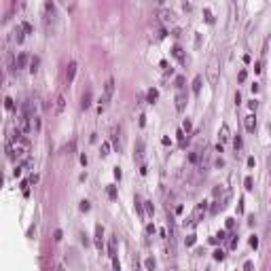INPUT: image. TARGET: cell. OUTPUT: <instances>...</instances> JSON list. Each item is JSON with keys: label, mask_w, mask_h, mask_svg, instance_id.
<instances>
[{"label": "cell", "mask_w": 271, "mask_h": 271, "mask_svg": "<svg viewBox=\"0 0 271 271\" xmlns=\"http://www.w3.org/2000/svg\"><path fill=\"white\" fill-rule=\"evenodd\" d=\"M112 91H115V81H112V79H108V81H106V87H104V97H102V104H100V112L108 106V102H110V97H112Z\"/></svg>", "instance_id": "1"}, {"label": "cell", "mask_w": 271, "mask_h": 271, "mask_svg": "<svg viewBox=\"0 0 271 271\" xmlns=\"http://www.w3.org/2000/svg\"><path fill=\"white\" fill-rule=\"evenodd\" d=\"M76 61H70L68 64V70H66V83H72L74 81V76H76Z\"/></svg>", "instance_id": "2"}, {"label": "cell", "mask_w": 271, "mask_h": 271, "mask_svg": "<svg viewBox=\"0 0 271 271\" xmlns=\"http://www.w3.org/2000/svg\"><path fill=\"white\" fill-rule=\"evenodd\" d=\"M102 237H104V229H102V227L97 224V227H95V248H97V250H102V248H104V242H102Z\"/></svg>", "instance_id": "3"}, {"label": "cell", "mask_w": 271, "mask_h": 271, "mask_svg": "<svg viewBox=\"0 0 271 271\" xmlns=\"http://www.w3.org/2000/svg\"><path fill=\"white\" fill-rule=\"evenodd\" d=\"M244 125H246V131L252 133V131L256 129V117H254V115H248V117L244 119Z\"/></svg>", "instance_id": "4"}, {"label": "cell", "mask_w": 271, "mask_h": 271, "mask_svg": "<svg viewBox=\"0 0 271 271\" xmlns=\"http://www.w3.org/2000/svg\"><path fill=\"white\" fill-rule=\"evenodd\" d=\"M203 214H206V201L197 203V208H195V214H193V223H197V220H199Z\"/></svg>", "instance_id": "5"}, {"label": "cell", "mask_w": 271, "mask_h": 271, "mask_svg": "<svg viewBox=\"0 0 271 271\" xmlns=\"http://www.w3.org/2000/svg\"><path fill=\"white\" fill-rule=\"evenodd\" d=\"M218 136H220V144H223V142H227L229 138H231V131H229V125H227V123H223V125H220Z\"/></svg>", "instance_id": "6"}, {"label": "cell", "mask_w": 271, "mask_h": 271, "mask_svg": "<svg viewBox=\"0 0 271 271\" xmlns=\"http://www.w3.org/2000/svg\"><path fill=\"white\" fill-rule=\"evenodd\" d=\"M184 106H187V95H184V93H178L176 95V108L182 112V110H184Z\"/></svg>", "instance_id": "7"}, {"label": "cell", "mask_w": 271, "mask_h": 271, "mask_svg": "<svg viewBox=\"0 0 271 271\" xmlns=\"http://www.w3.org/2000/svg\"><path fill=\"white\" fill-rule=\"evenodd\" d=\"M30 61H32V57H28L25 53H19V57H17V68H25Z\"/></svg>", "instance_id": "8"}, {"label": "cell", "mask_w": 271, "mask_h": 271, "mask_svg": "<svg viewBox=\"0 0 271 271\" xmlns=\"http://www.w3.org/2000/svg\"><path fill=\"white\" fill-rule=\"evenodd\" d=\"M108 254H110V259L117 256V239L115 237H110V242H108Z\"/></svg>", "instance_id": "9"}, {"label": "cell", "mask_w": 271, "mask_h": 271, "mask_svg": "<svg viewBox=\"0 0 271 271\" xmlns=\"http://www.w3.org/2000/svg\"><path fill=\"white\" fill-rule=\"evenodd\" d=\"M64 106H66V100H64V95L59 93L55 97V112H64Z\"/></svg>", "instance_id": "10"}, {"label": "cell", "mask_w": 271, "mask_h": 271, "mask_svg": "<svg viewBox=\"0 0 271 271\" xmlns=\"http://www.w3.org/2000/svg\"><path fill=\"white\" fill-rule=\"evenodd\" d=\"M172 55H174V57H176L178 61H182V64H184V53H182V49L178 47V45H176L174 49H172Z\"/></svg>", "instance_id": "11"}, {"label": "cell", "mask_w": 271, "mask_h": 271, "mask_svg": "<svg viewBox=\"0 0 271 271\" xmlns=\"http://www.w3.org/2000/svg\"><path fill=\"white\" fill-rule=\"evenodd\" d=\"M157 97H159V91H157V89H148V93H146V100H148L151 104H155V102H157Z\"/></svg>", "instance_id": "12"}, {"label": "cell", "mask_w": 271, "mask_h": 271, "mask_svg": "<svg viewBox=\"0 0 271 271\" xmlns=\"http://www.w3.org/2000/svg\"><path fill=\"white\" fill-rule=\"evenodd\" d=\"M201 91V76H195V81H193V93L197 95Z\"/></svg>", "instance_id": "13"}, {"label": "cell", "mask_w": 271, "mask_h": 271, "mask_svg": "<svg viewBox=\"0 0 271 271\" xmlns=\"http://www.w3.org/2000/svg\"><path fill=\"white\" fill-rule=\"evenodd\" d=\"M24 28H21V25H19V28H17V30H15V40H17V43H24Z\"/></svg>", "instance_id": "14"}, {"label": "cell", "mask_w": 271, "mask_h": 271, "mask_svg": "<svg viewBox=\"0 0 271 271\" xmlns=\"http://www.w3.org/2000/svg\"><path fill=\"white\" fill-rule=\"evenodd\" d=\"M142 157H144V142H138V153H136V159L142 161Z\"/></svg>", "instance_id": "15"}, {"label": "cell", "mask_w": 271, "mask_h": 271, "mask_svg": "<svg viewBox=\"0 0 271 271\" xmlns=\"http://www.w3.org/2000/svg\"><path fill=\"white\" fill-rule=\"evenodd\" d=\"M89 104H91V93L87 91V93L83 95V102H81V106H83V108H87V106H89Z\"/></svg>", "instance_id": "16"}, {"label": "cell", "mask_w": 271, "mask_h": 271, "mask_svg": "<svg viewBox=\"0 0 271 271\" xmlns=\"http://www.w3.org/2000/svg\"><path fill=\"white\" fill-rule=\"evenodd\" d=\"M244 187H246L248 191L254 189V180H252V176H246V180H244Z\"/></svg>", "instance_id": "17"}, {"label": "cell", "mask_w": 271, "mask_h": 271, "mask_svg": "<svg viewBox=\"0 0 271 271\" xmlns=\"http://www.w3.org/2000/svg\"><path fill=\"white\" fill-rule=\"evenodd\" d=\"M155 265H157V263H155V259H153V256H151V259H146V260H144V267H146V269H148V271H153V269H155Z\"/></svg>", "instance_id": "18"}, {"label": "cell", "mask_w": 271, "mask_h": 271, "mask_svg": "<svg viewBox=\"0 0 271 271\" xmlns=\"http://www.w3.org/2000/svg\"><path fill=\"white\" fill-rule=\"evenodd\" d=\"M38 64H40V59H38V57H32V61H30V70L36 72V70H38Z\"/></svg>", "instance_id": "19"}, {"label": "cell", "mask_w": 271, "mask_h": 271, "mask_svg": "<svg viewBox=\"0 0 271 271\" xmlns=\"http://www.w3.org/2000/svg\"><path fill=\"white\" fill-rule=\"evenodd\" d=\"M106 193H108V197H110V199H117V187H112V184H110Z\"/></svg>", "instance_id": "20"}, {"label": "cell", "mask_w": 271, "mask_h": 271, "mask_svg": "<svg viewBox=\"0 0 271 271\" xmlns=\"http://www.w3.org/2000/svg\"><path fill=\"white\" fill-rule=\"evenodd\" d=\"M79 208H81V212H89V208H91V206H89V201H87V199H83Z\"/></svg>", "instance_id": "21"}, {"label": "cell", "mask_w": 271, "mask_h": 271, "mask_svg": "<svg viewBox=\"0 0 271 271\" xmlns=\"http://www.w3.org/2000/svg\"><path fill=\"white\" fill-rule=\"evenodd\" d=\"M4 108H7V110H13V108H15V104H13L11 97H4Z\"/></svg>", "instance_id": "22"}, {"label": "cell", "mask_w": 271, "mask_h": 271, "mask_svg": "<svg viewBox=\"0 0 271 271\" xmlns=\"http://www.w3.org/2000/svg\"><path fill=\"white\" fill-rule=\"evenodd\" d=\"M108 151H110V144H108V142H104V144H102V153H100V155H102V157H106Z\"/></svg>", "instance_id": "23"}, {"label": "cell", "mask_w": 271, "mask_h": 271, "mask_svg": "<svg viewBox=\"0 0 271 271\" xmlns=\"http://www.w3.org/2000/svg\"><path fill=\"white\" fill-rule=\"evenodd\" d=\"M244 271H254V263H252V260H246V263H244Z\"/></svg>", "instance_id": "24"}, {"label": "cell", "mask_w": 271, "mask_h": 271, "mask_svg": "<svg viewBox=\"0 0 271 271\" xmlns=\"http://www.w3.org/2000/svg\"><path fill=\"white\" fill-rule=\"evenodd\" d=\"M210 79H212V83L216 81V64H212V66H210Z\"/></svg>", "instance_id": "25"}, {"label": "cell", "mask_w": 271, "mask_h": 271, "mask_svg": "<svg viewBox=\"0 0 271 271\" xmlns=\"http://www.w3.org/2000/svg\"><path fill=\"white\" fill-rule=\"evenodd\" d=\"M112 271H121V263H119V259H117V256L112 259Z\"/></svg>", "instance_id": "26"}, {"label": "cell", "mask_w": 271, "mask_h": 271, "mask_svg": "<svg viewBox=\"0 0 271 271\" xmlns=\"http://www.w3.org/2000/svg\"><path fill=\"white\" fill-rule=\"evenodd\" d=\"M189 161H191V163H197V161H199V155H197V153H191L189 155Z\"/></svg>", "instance_id": "27"}, {"label": "cell", "mask_w": 271, "mask_h": 271, "mask_svg": "<svg viewBox=\"0 0 271 271\" xmlns=\"http://www.w3.org/2000/svg\"><path fill=\"white\" fill-rule=\"evenodd\" d=\"M214 259H216V260H223L224 259V252H223V250H216V252H214Z\"/></svg>", "instance_id": "28"}, {"label": "cell", "mask_w": 271, "mask_h": 271, "mask_svg": "<svg viewBox=\"0 0 271 271\" xmlns=\"http://www.w3.org/2000/svg\"><path fill=\"white\" fill-rule=\"evenodd\" d=\"M191 127H193V125H191V121H189V119H184V123H182V129H184V131H191Z\"/></svg>", "instance_id": "29"}, {"label": "cell", "mask_w": 271, "mask_h": 271, "mask_svg": "<svg viewBox=\"0 0 271 271\" xmlns=\"http://www.w3.org/2000/svg\"><path fill=\"white\" fill-rule=\"evenodd\" d=\"M176 87H178V89L184 87V79H182V76H176Z\"/></svg>", "instance_id": "30"}, {"label": "cell", "mask_w": 271, "mask_h": 271, "mask_svg": "<svg viewBox=\"0 0 271 271\" xmlns=\"http://www.w3.org/2000/svg\"><path fill=\"white\" fill-rule=\"evenodd\" d=\"M233 146H235V151H239V148H242V138H239V136L233 140Z\"/></svg>", "instance_id": "31"}, {"label": "cell", "mask_w": 271, "mask_h": 271, "mask_svg": "<svg viewBox=\"0 0 271 271\" xmlns=\"http://www.w3.org/2000/svg\"><path fill=\"white\" fill-rule=\"evenodd\" d=\"M184 244H187V246H193V244H195V235H189L184 239Z\"/></svg>", "instance_id": "32"}, {"label": "cell", "mask_w": 271, "mask_h": 271, "mask_svg": "<svg viewBox=\"0 0 271 271\" xmlns=\"http://www.w3.org/2000/svg\"><path fill=\"white\" fill-rule=\"evenodd\" d=\"M21 28H24V32H28V34L32 32V25L28 24V21H24V24H21Z\"/></svg>", "instance_id": "33"}, {"label": "cell", "mask_w": 271, "mask_h": 271, "mask_svg": "<svg viewBox=\"0 0 271 271\" xmlns=\"http://www.w3.org/2000/svg\"><path fill=\"white\" fill-rule=\"evenodd\" d=\"M178 140H180V146H184V131H178Z\"/></svg>", "instance_id": "34"}, {"label": "cell", "mask_w": 271, "mask_h": 271, "mask_svg": "<svg viewBox=\"0 0 271 271\" xmlns=\"http://www.w3.org/2000/svg\"><path fill=\"white\" fill-rule=\"evenodd\" d=\"M250 246H252V248H256V246H259V237H254V235L250 237Z\"/></svg>", "instance_id": "35"}, {"label": "cell", "mask_w": 271, "mask_h": 271, "mask_svg": "<svg viewBox=\"0 0 271 271\" xmlns=\"http://www.w3.org/2000/svg\"><path fill=\"white\" fill-rule=\"evenodd\" d=\"M115 146H117V151H121V142H119V131H115Z\"/></svg>", "instance_id": "36"}, {"label": "cell", "mask_w": 271, "mask_h": 271, "mask_svg": "<svg viewBox=\"0 0 271 271\" xmlns=\"http://www.w3.org/2000/svg\"><path fill=\"white\" fill-rule=\"evenodd\" d=\"M144 203H146V212H148V214H153V212H155L153 203H151V201H144Z\"/></svg>", "instance_id": "37"}, {"label": "cell", "mask_w": 271, "mask_h": 271, "mask_svg": "<svg viewBox=\"0 0 271 271\" xmlns=\"http://www.w3.org/2000/svg\"><path fill=\"white\" fill-rule=\"evenodd\" d=\"M32 127H34L36 131L40 129V119H36V117H34V123H32Z\"/></svg>", "instance_id": "38"}, {"label": "cell", "mask_w": 271, "mask_h": 271, "mask_svg": "<svg viewBox=\"0 0 271 271\" xmlns=\"http://www.w3.org/2000/svg\"><path fill=\"white\" fill-rule=\"evenodd\" d=\"M136 210H138V214H140V216H144V212H142V203L138 199H136Z\"/></svg>", "instance_id": "39"}, {"label": "cell", "mask_w": 271, "mask_h": 271, "mask_svg": "<svg viewBox=\"0 0 271 271\" xmlns=\"http://www.w3.org/2000/svg\"><path fill=\"white\" fill-rule=\"evenodd\" d=\"M206 21H208V24H212V21H214V17H212V13H210V11H206Z\"/></svg>", "instance_id": "40"}, {"label": "cell", "mask_w": 271, "mask_h": 271, "mask_svg": "<svg viewBox=\"0 0 271 271\" xmlns=\"http://www.w3.org/2000/svg\"><path fill=\"white\" fill-rule=\"evenodd\" d=\"M61 235H64V233H61V231H59V229H57V231L53 233V237H55V242H59V239H61Z\"/></svg>", "instance_id": "41"}, {"label": "cell", "mask_w": 271, "mask_h": 271, "mask_svg": "<svg viewBox=\"0 0 271 271\" xmlns=\"http://www.w3.org/2000/svg\"><path fill=\"white\" fill-rule=\"evenodd\" d=\"M248 106L252 108V110H256V106H259V102H256V100H252V102H248Z\"/></svg>", "instance_id": "42"}, {"label": "cell", "mask_w": 271, "mask_h": 271, "mask_svg": "<svg viewBox=\"0 0 271 271\" xmlns=\"http://www.w3.org/2000/svg\"><path fill=\"white\" fill-rule=\"evenodd\" d=\"M146 233L153 235V233H155V224H146Z\"/></svg>", "instance_id": "43"}, {"label": "cell", "mask_w": 271, "mask_h": 271, "mask_svg": "<svg viewBox=\"0 0 271 271\" xmlns=\"http://www.w3.org/2000/svg\"><path fill=\"white\" fill-rule=\"evenodd\" d=\"M244 81H246V70L239 72V83H244Z\"/></svg>", "instance_id": "44"}, {"label": "cell", "mask_w": 271, "mask_h": 271, "mask_svg": "<svg viewBox=\"0 0 271 271\" xmlns=\"http://www.w3.org/2000/svg\"><path fill=\"white\" fill-rule=\"evenodd\" d=\"M233 224H235V220H233V218H227V229H231Z\"/></svg>", "instance_id": "45"}, {"label": "cell", "mask_w": 271, "mask_h": 271, "mask_svg": "<svg viewBox=\"0 0 271 271\" xmlns=\"http://www.w3.org/2000/svg\"><path fill=\"white\" fill-rule=\"evenodd\" d=\"M269 233H271V224H269Z\"/></svg>", "instance_id": "46"}]
</instances>
